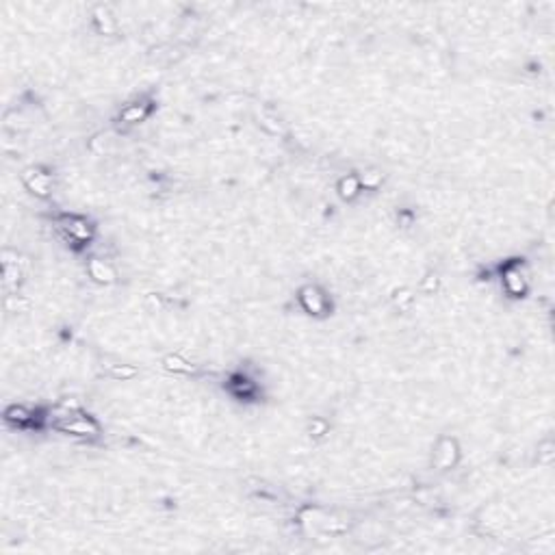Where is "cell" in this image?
Instances as JSON below:
<instances>
[{
  "label": "cell",
  "instance_id": "1",
  "mask_svg": "<svg viewBox=\"0 0 555 555\" xmlns=\"http://www.w3.org/2000/svg\"><path fill=\"white\" fill-rule=\"evenodd\" d=\"M65 432H72V434H95L98 432V427L93 425L91 421H87V419H70L68 423H63L61 425Z\"/></svg>",
  "mask_w": 555,
  "mask_h": 555
},
{
  "label": "cell",
  "instance_id": "2",
  "mask_svg": "<svg viewBox=\"0 0 555 555\" xmlns=\"http://www.w3.org/2000/svg\"><path fill=\"white\" fill-rule=\"evenodd\" d=\"M302 304L310 310V313H321V308H323V297L317 293V289L308 286V289L302 291Z\"/></svg>",
  "mask_w": 555,
  "mask_h": 555
},
{
  "label": "cell",
  "instance_id": "3",
  "mask_svg": "<svg viewBox=\"0 0 555 555\" xmlns=\"http://www.w3.org/2000/svg\"><path fill=\"white\" fill-rule=\"evenodd\" d=\"M89 269H91V276L95 280H100V282H113V280H115V271H113L111 267H106L102 260H91Z\"/></svg>",
  "mask_w": 555,
  "mask_h": 555
},
{
  "label": "cell",
  "instance_id": "4",
  "mask_svg": "<svg viewBox=\"0 0 555 555\" xmlns=\"http://www.w3.org/2000/svg\"><path fill=\"white\" fill-rule=\"evenodd\" d=\"M26 184L35 191V193H39V195H46V193H48V178H46L44 174H39V171H28Z\"/></svg>",
  "mask_w": 555,
  "mask_h": 555
},
{
  "label": "cell",
  "instance_id": "5",
  "mask_svg": "<svg viewBox=\"0 0 555 555\" xmlns=\"http://www.w3.org/2000/svg\"><path fill=\"white\" fill-rule=\"evenodd\" d=\"M165 365L169 367L171 371H182V373L193 371V367L187 365V362H184L182 358H178V356H169V358H165Z\"/></svg>",
  "mask_w": 555,
  "mask_h": 555
},
{
  "label": "cell",
  "instance_id": "6",
  "mask_svg": "<svg viewBox=\"0 0 555 555\" xmlns=\"http://www.w3.org/2000/svg\"><path fill=\"white\" fill-rule=\"evenodd\" d=\"M68 230H70L74 237H79V238H89V228H87L85 222H80V219H74V222H70Z\"/></svg>",
  "mask_w": 555,
  "mask_h": 555
},
{
  "label": "cell",
  "instance_id": "7",
  "mask_svg": "<svg viewBox=\"0 0 555 555\" xmlns=\"http://www.w3.org/2000/svg\"><path fill=\"white\" fill-rule=\"evenodd\" d=\"M111 373H113V378H117V380H128V378H135L137 375V369L122 365V367H113Z\"/></svg>",
  "mask_w": 555,
  "mask_h": 555
},
{
  "label": "cell",
  "instance_id": "8",
  "mask_svg": "<svg viewBox=\"0 0 555 555\" xmlns=\"http://www.w3.org/2000/svg\"><path fill=\"white\" fill-rule=\"evenodd\" d=\"M143 115H146V111H143L141 106H128V109L122 113V117L126 119V122H139Z\"/></svg>",
  "mask_w": 555,
  "mask_h": 555
},
{
  "label": "cell",
  "instance_id": "9",
  "mask_svg": "<svg viewBox=\"0 0 555 555\" xmlns=\"http://www.w3.org/2000/svg\"><path fill=\"white\" fill-rule=\"evenodd\" d=\"M358 191V180L356 178H345V180L341 182V193L345 195V198H351Z\"/></svg>",
  "mask_w": 555,
  "mask_h": 555
},
{
  "label": "cell",
  "instance_id": "10",
  "mask_svg": "<svg viewBox=\"0 0 555 555\" xmlns=\"http://www.w3.org/2000/svg\"><path fill=\"white\" fill-rule=\"evenodd\" d=\"M7 308H9V310L28 308V302H26V300H20L17 295H9V297H7Z\"/></svg>",
  "mask_w": 555,
  "mask_h": 555
},
{
  "label": "cell",
  "instance_id": "11",
  "mask_svg": "<svg viewBox=\"0 0 555 555\" xmlns=\"http://www.w3.org/2000/svg\"><path fill=\"white\" fill-rule=\"evenodd\" d=\"M7 416H9L11 421H20V423H24V421L28 419V416H26V412H24L22 408H11L9 412H7Z\"/></svg>",
  "mask_w": 555,
  "mask_h": 555
}]
</instances>
